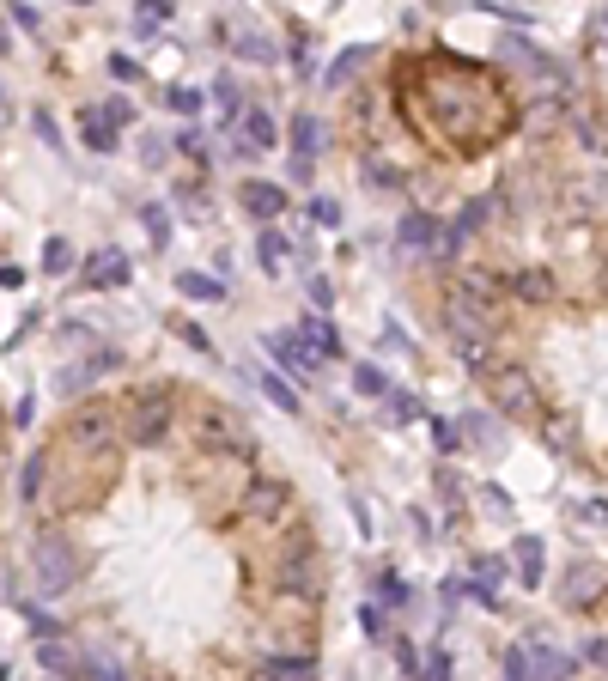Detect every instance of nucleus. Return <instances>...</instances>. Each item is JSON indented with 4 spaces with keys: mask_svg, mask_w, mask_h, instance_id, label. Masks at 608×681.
Instances as JSON below:
<instances>
[{
    "mask_svg": "<svg viewBox=\"0 0 608 681\" xmlns=\"http://www.w3.org/2000/svg\"><path fill=\"white\" fill-rule=\"evenodd\" d=\"M19 523L73 681H323L317 511L274 444L189 377L67 402L25 457Z\"/></svg>",
    "mask_w": 608,
    "mask_h": 681,
    "instance_id": "f257e3e1",
    "label": "nucleus"
},
{
    "mask_svg": "<svg viewBox=\"0 0 608 681\" xmlns=\"http://www.w3.org/2000/svg\"><path fill=\"white\" fill-rule=\"evenodd\" d=\"M560 602H566V609H596V602H602V572L596 566H572Z\"/></svg>",
    "mask_w": 608,
    "mask_h": 681,
    "instance_id": "20e7f679",
    "label": "nucleus"
},
{
    "mask_svg": "<svg viewBox=\"0 0 608 681\" xmlns=\"http://www.w3.org/2000/svg\"><path fill=\"white\" fill-rule=\"evenodd\" d=\"M86 280H92V286H128V256H122V250H98V256L86 262Z\"/></svg>",
    "mask_w": 608,
    "mask_h": 681,
    "instance_id": "423d86ee",
    "label": "nucleus"
},
{
    "mask_svg": "<svg viewBox=\"0 0 608 681\" xmlns=\"http://www.w3.org/2000/svg\"><path fill=\"white\" fill-rule=\"evenodd\" d=\"M238 201H244V213H250V219H262V225H268V219H280V213H286V201H292V195H286L280 183L244 177V183H238Z\"/></svg>",
    "mask_w": 608,
    "mask_h": 681,
    "instance_id": "7ed1b4c3",
    "label": "nucleus"
},
{
    "mask_svg": "<svg viewBox=\"0 0 608 681\" xmlns=\"http://www.w3.org/2000/svg\"><path fill=\"white\" fill-rule=\"evenodd\" d=\"M177 286H183L189 298H201V305H213V298H225V286H219V280H207V274H183Z\"/></svg>",
    "mask_w": 608,
    "mask_h": 681,
    "instance_id": "9d476101",
    "label": "nucleus"
},
{
    "mask_svg": "<svg viewBox=\"0 0 608 681\" xmlns=\"http://www.w3.org/2000/svg\"><path fill=\"white\" fill-rule=\"evenodd\" d=\"M140 159H146V165H159V159H165V146H159V134H140Z\"/></svg>",
    "mask_w": 608,
    "mask_h": 681,
    "instance_id": "dca6fc26",
    "label": "nucleus"
},
{
    "mask_svg": "<svg viewBox=\"0 0 608 681\" xmlns=\"http://www.w3.org/2000/svg\"><path fill=\"white\" fill-rule=\"evenodd\" d=\"M529 122L536 104L499 61L463 49H396L347 92L341 140L353 146L365 183L438 213L450 201V177L499 159L517 134H529Z\"/></svg>",
    "mask_w": 608,
    "mask_h": 681,
    "instance_id": "f03ea898",
    "label": "nucleus"
},
{
    "mask_svg": "<svg viewBox=\"0 0 608 681\" xmlns=\"http://www.w3.org/2000/svg\"><path fill=\"white\" fill-rule=\"evenodd\" d=\"M171 110H201V92H171Z\"/></svg>",
    "mask_w": 608,
    "mask_h": 681,
    "instance_id": "f3484780",
    "label": "nucleus"
},
{
    "mask_svg": "<svg viewBox=\"0 0 608 681\" xmlns=\"http://www.w3.org/2000/svg\"><path fill=\"white\" fill-rule=\"evenodd\" d=\"M298 335H311V341H317V359H329V353H341V335H335L329 323H317V317H304V323H298Z\"/></svg>",
    "mask_w": 608,
    "mask_h": 681,
    "instance_id": "6e6552de",
    "label": "nucleus"
},
{
    "mask_svg": "<svg viewBox=\"0 0 608 681\" xmlns=\"http://www.w3.org/2000/svg\"><path fill=\"white\" fill-rule=\"evenodd\" d=\"M517 572H523V584H536V578H542V542H536V536H523V542H517Z\"/></svg>",
    "mask_w": 608,
    "mask_h": 681,
    "instance_id": "1a4fd4ad",
    "label": "nucleus"
},
{
    "mask_svg": "<svg viewBox=\"0 0 608 681\" xmlns=\"http://www.w3.org/2000/svg\"><path fill=\"white\" fill-rule=\"evenodd\" d=\"M80 134H86L92 153H110V146H116V122H110L104 110H86V116H80Z\"/></svg>",
    "mask_w": 608,
    "mask_h": 681,
    "instance_id": "0eeeda50",
    "label": "nucleus"
},
{
    "mask_svg": "<svg viewBox=\"0 0 608 681\" xmlns=\"http://www.w3.org/2000/svg\"><path fill=\"white\" fill-rule=\"evenodd\" d=\"M353 384H359L365 396H384V371H371V365H359V371H353Z\"/></svg>",
    "mask_w": 608,
    "mask_h": 681,
    "instance_id": "f8f14e48",
    "label": "nucleus"
},
{
    "mask_svg": "<svg viewBox=\"0 0 608 681\" xmlns=\"http://www.w3.org/2000/svg\"><path fill=\"white\" fill-rule=\"evenodd\" d=\"M311 213H317V225H335V219H341V207H335V201H317Z\"/></svg>",
    "mask_w": 608,
    "mask_h": 681,
    "instance_id": "a211bd4d",
    "label": "nucleus"
},
{
    "mask_svg": "<svg viewBox=\"0 0 608 681\" xmlns=\"http://www.w3.org/2000/svg\"><path fill=\"white\" fill-rule=\"evenodd\" d=\"M274 140H280V134H274V122H268L262 110H250V116H244V128H238L244 159H262V153H274Z\"/></svg>",
    "mask_w": 608,
    "mask_h": 681,
    "instance_id": "39448f33",
    "label": "nucleus"
},
{
    "mask_svg": "<svg viewBox=\"0 0 608 681\" xmlns=\"http://www.w3.org/2000/svg\"><path fill=\"white\" fill-rule=\"evenodd\" d=\"M61 268H67V244H49L43 250V274H61Z\"/></svg>",
    "mask_w": 608,
    "mask_h": 681,
    "instance_id": "2eb2a0df",
    "label": "nucleus"
},
{
    "mask_svg": "<svg viewBox=\"0 0 608 681\" xmlns=\"http://www.w3.org/2000/svg\"><path fill=\"white\" fill-rule=\"evenodd\" d=\"M584 657H590V663H608V639H590V645H584Z\"/></svg>",
    "mask_w": 608,
    "mask_h": 681,
    "instance_id": "6ab92c4d",
    "label": "nucleus"
},
{
    "mask_svg": "<svg viewBox=\"0 0 608 681\" xmlns=\"http://www.w3.org/2000/svg\"><path fill=\"white\" fill-rule=\"evenodd\" d=\"M140 219H146V225H152V244H165V238H171V219H165V213H159V207H146V213H140Z\"/></svg>",
    "mask_w": 608,
    "mask_h": 681,
    "instance_id": "ddd939ff",
    "label": "nucleus"
},
{
    "mask_svg": "<svg viewBox=\"0 0 608 681\" xmlns=\"http://www.w3.org/2000/svg\"><path fill=\"white\" fill-rule=\"evenodd\" d=\"M7 469H13V444H7V408H0V505H7Z\"/></svg>",
    "mask_w": 608,
    "mask_h": 681,
    "instance_id": "9b49d317",
    "label": "nucleus"
},
{
    "mask_svg": "<svg viewBox=\"0 0 608 681\" xmlns=\"http://www.w3.org/2000/svg\"><path fill=\"white\" fill-rule=\"evenodd\" d=\"M280 250H286V238H280V232H262V262H268V268L280 262Z\"/></svg>",
    "mask_w": 608,
    "mask_h": 681,
    "instance_id": "4468645a",
    "label": "nucleus"
}]
</instances>
